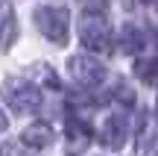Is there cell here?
I'll return each instance as SVG.
<instances>
[{
    "label": "cell",
    "instance_id": "cell-1",
    "mask_svg": "<svg viewBox=\"0 0 158 156\" xmlns=\"http://www.w3.org/2000/svg\"><path fill=\"white\" fill-rule=\"evenodd\" d=\"M68 24H70V12L68 6L59 3H47L35 9V27L41 29L47 41L53 44H68Z\"/></svg>",
    "mask_w": 158,
    "mask_h": 156
},
{
    "label": "cell",
    "instance_id": "cell-2",
    "mask_svg": "<svg viewBox=\"0 0 158 156\" xmlns=\"http://www.w3.org/2000/svg\"><path fill=\"white\" fill-rule=\"evenodd\" d=\"M0 94H3L6 106L15 112H35L41 106V86L29 80H3Z\"/></svg>",
    "mask_w": 158,
    "mask_h": 156
},
{
    "label": "cell",
    "instance_id": "cell-3",
    "mask_svg": "<svg viewBox=\"0 0 158 156\" xmlns=\"http://www.w3.org/2000/svg\"><path fill=\"white\" fill-rule=\"evenodd\" d=\"M79 38L88 50H108V41H111L108 21L100 15H85L79 24Z\"/></svg>",
    "mask_w": 158,
    "mask_h": 156
},
{
    "label": "cell",
    "instance_id": "cell-4",
    "mask_svg": "<svg viewBox=\"0 0 158 156\" xmlns=\"http://www.w3.org/2000/svg\"><path fill=\"white\" fill-rule=\"evenodd\" d=\"M68 68H70V77H73L79 86H85V88H97V86H102V80H106V68H102L97 59L85 56V53L70 56Z\"/></svg>",
    "mask_w": 158,
    "mask_h": 156
},
{
    "label": "cell",
    "instance_id": "cell-5",
    "mask_svg": "<svg viewBox=\"0 0 158 156\" xmlns=\"http://www.w3.org/2000/svg\"><path fill=\"white\" fill-rule=\"evenodd\" d=\"M126 139H129V118L123 115V112H111V115L106 118V124H102V147H108V150H123L126 147Z\"/></svg>",
    "mask_w": 158,
    "mask_h": 156
},
{
    "label": "cell",
    "instance_id": "cell-6",
    "mask_svg": "<svg viewBox=\"0 0 158 156\" xmlns=\"http://www.w3.org/2000/svg\"><path fill=\"white\" fill-rule=\"evenodd\" d=\"M91 145V127L79 121L73 112H68V127H64V153L68 156H82L85 147Z\"/></svg>",
    "mask_w": 158,
    "mask_h": 156
},
{
    "label": "cell",
    "instance_id": "cell-7",
    "mask_svg": "<svg viewBox=\"0 0 158 156\" xmlns=\"http://www.w3.org/2000/svg\"><path fill=\"white\" fill-rule=\"evenodd\" d=\"M21 141H23L27 147H35V150H41V147L53 145V127H50V124H44V121L29 124V127L21 133Z\"/></svg>",
    "mask_w": 158,
    "mask_h": 156
},
{
    "label": "cell",
    "instance_id": "cell-8",
    "mask_svg": "<svg viewBox=\"0 0 158 156\" xmlns=\"http://www.w3.org/2000/svg\"><path fill=\"white\" fill-rule=\"evenodd\" d=\"M15 12L9 3H0V50H9L12 38H15Z\"/></svg>",
    "mask_w": 158,
    "mask_h": 156
},
{
    "label": "cell",
    "instance_id": "cell-9",
    "mask_svg": "<svg viewBox=\"0 0 158 156\" xmlns=\"http://www.w3.org/2000/svg\"><path fill=\"white\" fill-rule=\"evenodd\" d=\"M120 38H123V50L126 53H138L143 47V35H141V29H138V27H129V24H126Z\"/></svg>",
    "mask_w": 158,
    "mask_h": 156
},
{
    "label": "cell",
    "instance_id": "cell-10",
    "mask_svg": "<svg viewBox=\"0 0 158 156\" xmlns=\"http://www.w3.org/2000/svg\"><path fill=\"white\" fill-rule=\"evenodd\" d=\"M152 139L149 136V115L147 112H141V118H138V153H147V141Z\"/></svg>",
    "mask_w": 158,
    "mask_h": 156
},
{
    "label": "cell",
    "instance_id": "cell-11",
    "mask_svg": "<svg viewBox=\"0 0 158 156\" xmlns=\"http://www.w3.org/2000/svg\"><path fill=\"white\" fill-rule=\"evenodd\" d=\"M138 74H141V80H147V82L158 80V59H149V62H141V65H138Z\"/></svg>",
    "mask_w": 158,
    "mask_h": 156
},
{
    "label": "cell",
    "instance_id": "cell-12",
    "mask_svg": "<svg viewBox=\"0 0 158 156\" xmlns=\"http://www.w3.org/2000/svg\"><path fill=\"white\" fill-rule=\"evenodd\" d=\"M114 97H120L126 106L135 103V91H129V86H126V82H117V88H114Z\"/></svg>",
    "mask_w": 158,
    "mask_h": 156
},
{
    "label": "cell",
    "instance_id": "cell-13",
    "mask_svg": "<svg viewBox=\"0 0 158 156\" xmlns=\"http://www.w3.org/2000/svg\"><path fill=\"white\" fill-rule=\"evenodd\" d=\"M3 156H32V153H23L21 147H6V150H3Z\"/></svg>",
    "mask_w": 158,
    "mask_h": 156
},
{
    "label": "cell",
    "instance_id": "cell-14",
    "mask_svg": "<svg viewBox=\"0 0 158 156\" xmlns=\"http://www.w3.org/2000/svg\"><path fill=\"white\" fill-rule=\"evenodd\" d=\"M6 127H9V118H6V115H3V112H0V133H3V130H6Z\"/></svg>",
    "mask_w": 158,
    "mask_h": 156
},
{
    "label": "cell",
    "instance_id": "cell-15",
    "mask_svg": "<svg viewBox=\"0 0 158 156\" xmlns=\"http://www.w3.org/2000/svg\"><path fill=\"white\" fill-rule=\"evenodd\" d=\"M155 118H158V100H155Z\"/></svg>",
    "mask_w": 158,
    "mask_h": 156
},
{
    "label": "cell",
    "instance_id": "cell-16",
    "mask_svg": "<svg viewBox=\"0 0 158 156\" xmlns=\"http://www.w3.org/2000/svg\"><path fill=\"white\" fill-rule=\"evenodd\" d=\"M155 44H158V29H155Z\"/></svg>",
    "mask_w": 158,
    "mask_h": 156
},
{
    "label": "cell",
    "instance_id": "cell-17",
    "mask_svg": "<svg viewBox=\"0 0 158 156\" xmlns=\"http://www.w3.org/2000/svg\"><path fill=\"white\" fill-rule=\"evenodd\" d=\"M0 156H3V150H0Z\"/></svg>",
    "mask_w": 158,
    "mask_h": 156
},
{
    "label": "cell",
    "instance_id": "cell-18",
    "mask_svg": "<svg viewBox=\"0 0 158 156\" xmlns=\"http://www.w3.org/2000/svg\"><path fill=\"white\" fill-rule=\"evenodd\" d=\"M155 156H158V150H155Z\"/></svg>",
    "mask_w": 158,
    "mask_h": 156
}]
</instances>
